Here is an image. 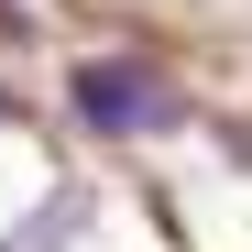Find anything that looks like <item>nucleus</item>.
Segmentation results:
<instances>
[{
    "label": "nucleus",
    "instance_id": "obj_2",
    "mask_svg": "<svg viewBox=\"0 0 252 252\" xmlns=\"http://www.w3.org/2000/svg\"><path fill=\"white\" fill-rule=\"evenodd\" d=\"M77 230H88V197H77V187H55V197L22 220V230H0V252H66Z\"/></svg>",
    "mask_w": 252,
    "mask_h": 252
},
{
    "label": "nucleus",
    "instance_id": "obj_1",
    "mask_svg": "<svg viewBox=\"0 0 252 252\" xmlns=\"http://www.w3.org/2000/svg\"><path fill=\"white\" fill-rule=\"evenodd\" d=\"M66 110L88 121V132H121V143H132V132H176V121H187V88L164 66H143V55H77L66 66Z\"/></svg>",
    "mask_w": 252,
    "mask_h": 252
}]
</instances>
